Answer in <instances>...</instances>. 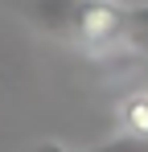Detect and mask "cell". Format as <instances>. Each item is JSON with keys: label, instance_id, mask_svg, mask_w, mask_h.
<instances>
[{"label": "cell", "instance_id": "6da1fadb", "mask_svg": "<svg viewBox=\"0 0 148 152\" xmlns=\"http://www.w3.org/2000/svg\"><path fill=\"white\" fill-rule=\"evenodd\" d=\"M25 17L41 33L82 45L86 53L127 50V4L119 0H37Z\"/></svg>", "mask_w": 148, "mask_h": 152}, {"label": "cell", "instance_id": "7a4b0ae2", "mask_svg": "<svg viewBox=\"0 0 148 152\" xmlns=\"http://www.w3.org/2000/svg\"><path fill=\"white\" fill-rule=\"evenodd\" d=\"M33 152H70L62 148V144H53V140H41ZM82 152H148V136H132V132H119V136H111V140H103L95 148H82Z\"/></svg>", "mask_w": 148, "mask_h": 152}, {"label": "cell", "instance_id": "3957f363", "mask_svg": "<svg viewBox=\"0 0 148 152\" xmlns=\"http://www.w3.org/2000/svg\"><path fill=\"white\" fill-rule=\"evenodd\" d=\"M119 132L148 136V91H136V95L123 99V107H119Z\"/></svg>", "mask_w": 148, "mask_h": 152}, {"label": "cell", "instance_id": "277c9868", "mask_svg": "<svg viewBox=\"0 0 148 152\" xmlns=\"http://www.w3.org/2000/svg\"><path fill=\"white\" fill-rule=\"evenodd\" d=\"M127 50L148 53V4H127Z\"/></svg>", "mask_w": 148, "mask_h": 152}]
</instances>
